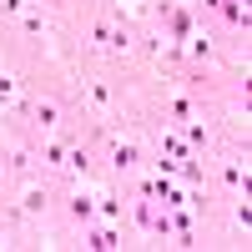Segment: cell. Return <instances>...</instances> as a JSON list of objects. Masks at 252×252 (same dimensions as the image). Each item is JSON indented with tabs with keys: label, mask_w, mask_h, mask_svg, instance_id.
Instances as JSON below:
<instances>
[{
	"label": "cell",
	"mask_w": 252,
	"mask_h": 252,
	"mask_svg": "<svg viewBox=\"0 0 252 252\" xmlns=\"http://www.w3.org/2000/svg\"><path fill=\"white\" fill-rule=\"evenodd\" d=\"M91 212H96L91 197H86V192H76V197H71V217H76V222H91Z\"/></svg>",
	"instance_id": "8992f818"
},
{
	"label": "cell",
	"mask_w": 252,
	"mask_h": 252,
	"mask_svg": "<svg viewBox=\"0 0 252 252\" xmlns=\"http://www.w3.org/2000/svg\"><path fill=\"white\" fill-rule=\"evenodd\" d=\"M111 161L121 166V172H126V166H136V146H131V141H116V146H111Z\"/></svg>",
	"instance_id": "5b68a950"
},
{
	"label": "cell",
	"mask_w": 252,
	"mask_h": 252,
	"mask_svg": "<svg viewBox=\"0 0 252 252\" xmlns=\"http://www.w3.org/2000/svg\"><path fill=\"white\" fill-rule=\"evenodd\" d=\"M187 40H192V56H197V61L212 56V40H207V35H187Z\"/></svg>",
	"instance_id": "30bf717a"
},
{
	"label": "cell",
	"mask_w": 252,
	"mask_h": 252,
	"mask_svg": "<svg viewBox=\"0 0 252 252\" xmlns=\"http://www.w3.org/2000/svg\"><path fill=\"white\" fill-rule=\"evenodd\" d=\"M161 15H166V26H172V35H177V40L192 35V15H187V10H172V5L161 0Z\"/></svg>",
	"instance_id": "6da1fadb"
},
{
	"label": "cell",
	"mask_w": 252,
	"mask_h": 252,
	"mask_svg": "<svg viewBox=\"0 0 252 252\" xmlns=\"http://www.w3.org/2000/svg\"><path fill=\"white\" fill-rule=\"evenodd\" d=\"M121 237H116V227H96V232H86V242L81 247H91V252H106V247H116Z\"/></svg>",
	"instance_id": "7a4b0ae2"
},
{
	"label": "cell",
	"mask_w": 252,
	"mask_h": 252,
	"mask_svg": "<svg viewBox=\"0 0 252 252\" xmlns=\"http://www.w3.org/2000/svg\"><path fill=\"white\" fill-rule=\"evenodd\" d=\"M101 217H121V202L116 197H101Z\"/></svg>",
	"instance_id": "4fadbf2b"
},
{
	"label": "cell",
	"mask_w": 252,
	"mask_h": 252,
	"mask_svg": "<svg viewBox=\"0 0 252 252\" xmlns=\"http://www.w3.org/2000/svg\"><path fill=\"white\" fill-rule=\"evenodd\" d=\"M66 166H71V172H86L91 157H86V152H71V157H66Z\"/></svg>",
	"instance_id": "7c38bea8"
},
{
	"label": "cell",
	"mask_w": 252,
	"mask_h": 252,
	"mask_svg": "<svg viewBox=\"0 0 252 252\" xmlns=\"http://www.w3.org/2000/svg\"><path fill=\"white\" fill-rule=\"evenodd\" d=\"M86 96L96 101V106H101V111H106V106H111V91H106V86H101V81H91V86H86Z\"/></svg>",
	"instance_id": "ba28073f"
},
{
	"label": "cell",
	"mask_w": 252,
	"mask_h": 252,
	"mask_svg": "<svg viewBox=\"0 0 252 252\" xmlns=\"http://www.w3.org/2000/svg\"><path fill=\"white\" fill-rule=\"evenodd\" d=\"M35 121H40V126H61V111H56V101H35Z\"/></svg>",
	"instance_id": "52a82bcc"
},
{
	"label": "cell",
	"mask_w": 252,
	"mask_h": 252,
	"mask_svg": "<svg viewBox=\"0 0 252 252\" xmlns=\"http://www.w3.org/2000/svg\"><path fill=\"white\" fill-rule=\"evenodd\" d=\"M5 96H10V81H0V101H5Z\"/></svg>",
	"instance_id": "9a60e30c"
},
{
	"label": "cell",
	"mask_w": 252,
	"mask_h": 252,
	"mask_svg": "<svg viewBox=\"0 0 252 252\" xmlns=\"http://www.w3.org/2000/svg\"><path fill=\"white\" fill-rule=\"evenodd\" d=\"M20 207H26L31 217H35V212H46V187H26V192H20Z\"/></svg>",
	"instance_id": "3957f363"
},
{
	"label": "cell",
	"mask_w": 252,
	"mask_h": 252,
	"mask_svg": "<svg viewBox=\"0 0 252 252\" xmlns=\"http://www.w3.org/2000/svg\"><path fill=\"white\" fill-rule=\"evenodd\" d=\"M0 10H5V15H15V10H26V0H0Z\"/></svg>",
	"instance_id": "5bb4252c"
},
{
	"label": "cell",
	"mask_w": 252,
	"mask_h": 252,
	"mask_svg": "<svg viewBox=\"0 0 252 252\" xmlns=\"http://www.w3.org/2000/svg\"><path fill=\"white\" fill-rule=\"evenodd\" d=\"M222 177H227V187H242V192H247V166H227Z\"/></svg>",
	"instance_id": "9c48e42d"
},
{
	"label": "cell",
	"mask_w": 252,
	"mask_h": 252,
	"mask_svg": "<svg viewBox=\"0 0 252 252\" xmlns=\"http://www.w3.org/2000/svg\"><path fill=\"white\" fill-rule=\"evenodd\" d=\"M40 157H46L51 166H66V146H56V141H51V146H46V152H40Z\"/></svg>",
	"instance_id": "8fae6325"
},
{
	"label": "cell",
	"mask_w": 252,
	"mask_h": 252,
	"mask_svg": "<svg viewBox=\"0 0 252 252\" xmlns=\"http://www.w3.org/2000/svg\"><path fill=\"white\" fill-rule=\"evenodd\" d=\"M217 10L227 15V26H242V31H247V5H237V0H222Z\"/></svg>",
	"instance_id": "277c9868"
}]
</instances>
